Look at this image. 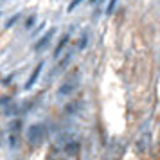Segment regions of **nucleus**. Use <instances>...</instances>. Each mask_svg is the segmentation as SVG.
I'll use <instances>...</instances> for the list:
<instances>
[{"label": "nucleus", "instance_id": "obj_3", "mask_svg": "<svg viewBox=\"0 0 160 160\" xmlns=\"http://www.w3.org/2000/svg\"><path fill=\"white\" fill-rule=\"evenodd\" d=\"M42 68H43V63H38V67L34 68V72L31 74V78L27 79V83H25V90H29V88L36 83V79L40 78V74H42Z\"/></svg>", "mask_w": 160, "mask_h": 160}, {"label": "nucleus", "instance_id": "obj_10", "mask_svg": "<svg viewBox=\"0 0 160 160\" xmlns=\"http://www.w3.org/2000/svg\"><path fill=\"white\" fill-rule=\"evenodd\" d=\"M34 20H36V18H34V15L29 16V18H27V22H25V27H27V29H31V25H34Z\"/></svg>", "mask_w": 160, "mask_h": 160}, {"label": "nucleus", "instance_id": "obj_11", "mask_svg": "<svg viewBox=\"0 0 160 160\" xmlns=\"http://www.w3.org/2000/svg\"><path fill=\"white\" fill-rule=\"evenodd\" d=\"M81 2H83V0H72V2H70V6H68V11H74V8H76V6H79Z\"/></svg>", "mask_w": 160, "mask_h": 160}, {"label": "nucleus", "instance_id": "obj_6", "mask_svg": "<svg viewBox=\"0 0 160 160\" xmlns=\"http://www.w3.org/2000/svg\"><path fill=\"white\" fill-rule=\"evenodd\" d=\"M74 88H76V85H72V83H67V87H61V90H59V94H63V95H67V94H70Z\"/></svg>", "mask_w": 160, "mask_h": 160}, {"label": "nucleus", "instance_id": "obj_8", "mask_svg": "<svg viewBox=\"0 0 160 160\" xmlns=\"http://www.w3.org/2000/svg\"><path fill=\"white\" fill-rule=\"evenodd\" d=\"M115 4H117V0H110L108 8H106V13H108V15H112V13H113V8H115Z\"/></svg>", "mask_w": 160, "mask_h": 160}, {"label": "nucleus", "instance_id": "obj_7", "mask_svg": "<svg viewBox=\"0 0 160 160\" xmlns=\"http://www.w3.org/2000/svg\"><path fill=\"white\" fill-rule=\"evenodd\" d=\"M79 108V104H76V102H72V104H68L65 108V113H72V112H76V110Z\"/></svg>", "mask_w": 160, "mask_h": 160}, {"label": "nucleus", "instance_id": "obj_12", "mask_svg": "<svg viewBox=\"0 0 160 160\" xmlns=\"http://www.w3.org/2000/svg\"><path fill=\"white\" fill-rule=\"evenodd\" d=\"M90 2H97V0H90Z\"/></svg>", "mask_w": 160, "mask_h": 160}, {"label": "nucleus", "instance_id": "obj_4", "mask_svg": "<svg viewBox=\"0 0 160 160\" xmlns=\"http://www.w3.org/2000/svg\"><path fill=\"white\" fill-rule=\"evenodd\" d=\"M78 153H79V142L72 140V142H68V144L65 146V155L67 157H76Z\"/></svg>", "mask_w": 160, "mask_h": 160}, {"label": "nucleus", "instance_id": "obj_2", "mask_svg": "<svg viewBox=\"0 0 160 160\" xmlns=\"http://www.w3.org/2000/svg\"><path fill=\"white\" fill-rule=\"evenodd\" d=\"M54 32H56V29H51L49 32H47V34H45V36H42V38H40V42H38V43L34 45V51H36V52H42V49H43L45 45H49V42L52 40V36H54Z\"/></svg>", "mask_w": 160, "mask_h": 160}, {"label": "nucleus", "instance_id": "obj_5", "mask_svg": "<svg viewBox=\"0 0 160 160\" xmlns=\"http://www.w3.org/2000/svg\"><path fill=\"white\" fill-rule=\"evenodd\" d=\"M67 42H68V34H65V36L61 38V40H59V43H58V47L54 49V56H56V58L59 56V52H61V49H63V47L67 45Z\"/></svg>", "mask_w": 160, "mask_h": 160}, {"label": "nucleus", "instance_id": "obj_9", "mask_svg": "<svg viewBox=\"0 0 160 160\" xmlns=\"http://www.w3.org/2000/svg\"><path fill=\"white\" fill-rule=\"evenodd\" d=\"M16 22H18V15L11 16V18H9V20H8V25H6V27H13V25H15Z\"/></svg>", "mask_w": 160, "mask_h": 160}, {"label": "nucleus", "instance_id": "obj_1", "mask_svg": "<svg viewBox=\"0 0 160 160\" xmlns=\"http://www.w3.org/2000/svg\"><path fill=\"white\" fill-rule=\"evenodd\" d=\"M27 137H29L31 144H40V142L45 138V128L42 126V124H34V126H31Z\"/></svg>", "mask_w": 160, "mask_h": 160}]
</instances>
